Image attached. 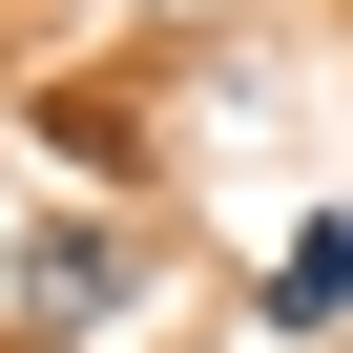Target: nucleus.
Listing matches in <instances>:
<instances>
[{
	"label": "nucleus",
	"mask_w": 353,
	"mask_h": 353,
	"mask_svg": "<svg viewBox=\"0 0 353 353\" xmlns=\"http://www.w3.org/2000/svg\"><path fill=\"white\" fill-rule=\"evenodd\" d=\"M104 312H145V250L125 229H42L21 250V332H104Z\"/></svg>",
	"instance_id": "1"
},
{
	"label": "nucleus",
	"mask_w": 353,
	"mask_h": 353,
	"mask_svg": "<svg viewBox=\"0 0 353 353\" xmlns=\"http://www.w3.org/2000/svg\"><path fill=\"white\" fill-rule=\"evenodd\" d=\"M332 312H353V208H312L270 250V332H332Z\"/></svg>",
	"instance_id": "2"
}]
</instances>
